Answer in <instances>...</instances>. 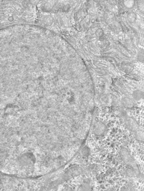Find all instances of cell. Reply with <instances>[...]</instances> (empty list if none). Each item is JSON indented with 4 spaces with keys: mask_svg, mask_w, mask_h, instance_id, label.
Segmentation results:
<instances>
[{
    "mask_svg": "<svg viewBox=\"0 0 144 191\" xmlns=\"http://www.w3.org/2000/svg\"><path fill=\"white\" fill-rule=\"evenodd\" d=\"M91 169L92 167H88L80 165H74L60 175L56 180V185H59L73 177L86 173Z\"/></svg>",
    "mask_w": 144,
    "mask_h": 191,
    "instance_id": "6da1fadb",
    "label": "cell"
},
{
    "mask_svg": "<svg viewBox=\"0 0 144 191\" xmlns=\"http://www.w3.org/2000/svg\"><path fill=\"white\" fill-rule=\"evenodd\" d=\"M124 120L125 125L128 130L134 135L136 140L140 142L144 141L143 130L139 124L133 117L124 115Z\"/></svg>",
    "mask_w": 144,
    "mask_h": 191,
    "instance_id": "7a4b0ae2",
    "label": "cell"
},
{
    "mask_svg": "<svg viewBox=\"0 0 144 191\" xmlns=\"http://www.w3.org/2000/svg\"><path fill=\"white\" fill-rule=\"evenodd\" d=\"M120 155L123 161L127 164L128 167L133 169L140 177L141 173L138 163L130 154L128 149L125 148H122L120 150Z\"/></svg>",
    "mask_w": 144,
    "mask_h": 191,
    "instance_id": "3957f363",
    "label": "cell"
},
{
    "mask_svg": "<svg viewBox=\"0 0 144 191\" xmlns=\"http://www.w3.org/2000/svg\"><path fill=\"white\" fill-rule=\"evenodd\" d=\"M93 134L97 137L104 136L107 131V127L106 124L102 121L96 122L93 125L92 127Z\"/></svg>",
    "mask_w": 144,
    "mask_h": 191,
    "instance_id": "277c9868",
    "label": "cell"
},
{
    "mask_svg": "<svg viewBox=\"0 0 144 191\" xmlns=\"http://www.w3.org/2000/svg\"><path fill=\"white\" fill-rule=\"evenodd\" d=\"M122 104L124 107L130 108L134 107L135 103H134V100L131 98H128V97H125L122 99Z\"/></svg>",
    "mask_w": 144,
    "mask_h": 191,
    "instance_id": "5b68a950",
    "label": "cell"
},
{
    "mask_svg": "<svg viewBox=\"0 0 144 191\" xmlns=\"http://www.w3.org/2000/svg\"><path fill=\"white\" fill-rule=\"evenodd\" d=\"M132 95H133V98L134 100L139 101L143 98L144 92H142V90H135L134 92H133Z\"/></svg>",
    "mask_w": 144,
    "mask_h": 191,
    "instance_id": "8992f818",
    "label": "cell"
},
{
    "mask_svg": "<svg viewBox=\"0 0 144 191\" xmlns=\"http://www.w3.org/2000/svg\"><path fill=\"white\" fill-rule=\"evenodd\" d=\"M91 186L88 182H84L78 188L79 191H91Z\"/></svg>",
    "mask_w": 144,
    "mask_h": 191,
    "instance_id": "52a82bcc",
    "label": "cell"
},
{
    "mask_svg": "<svg viewBox=\"0 0 144 191\" xmlns=\"http://www.w3.org/2000/svg\"><path fill=\"white\" fill-rule=\"evenodd\" d=\"M81 152H82V153L83 154V156H87L88 155V154L89 153V149H88V148L85 147L83 148L82 149Z\"/></svg>",
    "mask_w": 144,
    "mask_h": 191,
    "instance_id": "ba28073f",
    "label": "cell"
},
{
    "mask_svg": "<svg viewBox=\"0 0 144 191\" xmlns=\"http://www.w3.org/2000/svg\"><path fill=\"white\" fill-rule=\"evenodd\" d=\"M138 60L140 61L141 62L142 60H143V59H144V52H140V53L138 54Z\"/></svg>",
    "mask_w": 144,
    "mask_h": 191,
    "instance_id": "9c48e42d",
    "label": "cell"
}]
</instances>
